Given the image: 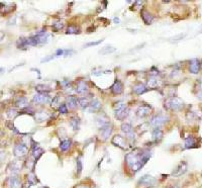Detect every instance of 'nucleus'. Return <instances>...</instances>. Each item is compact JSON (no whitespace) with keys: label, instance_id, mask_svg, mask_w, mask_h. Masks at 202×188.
<instances>
[{"label":"nucleus","instance_id":"f257e3e1","mask_svg":"<svg viewBox=\"0 0 202 188\" xmlns=\"http://www.w3.org/2000/svg\"><path fill=\"white\" fill-rule=\"evenodd\" d=\"M151 155L152 154L150 151L132 152V153L127 154L125 156V163L128 166V168L135 173L148 162Z\"/></svg>","mask_w":202,"mask_h":188},{"label":"nucleus","instance_id":"f03ea898","mask_svg":"<svg viewBox=\"0 0 202 188\" xmlns=\"http://www.w3.org/2000/svg\"><path fill=\"white\" fill-rule=\"evenodd\" d=\"M51 39V35L47 34L46 30H42L39 32L37 35H32L30 37H27V47H35V46H40V45H45L50 42Z\"/></svg>","mask_w":202,"mask_h":188},{"label":"nucleus","instance_id":"7ed1b4c3","mask_svg":"<svg viewBox=\"0 0 202 188\" xmlns=\"http://www.w3.org/2000/svg\"><path fill=\"white\" fill-rule=\"evenodd\" d=\"M183 105H184V102H183L181 98H179L177 96H172L165 101V106L169 110L179 111L182 109Z\"/></svg>","mask_w":202,"mask_h":188},{"label":"nucleus","instance_id":"20e7f679","mask_svg":"<svg viewBox=\"0 0 202 188\" xmlns=\"http://www.w3.org/2000/svg\"><path fill=\"white\" fill-rule=\"evenodd\" d=\"M168 120H169L168 115H166V114H164V113H158V114H155V115L151 118L150 125H151L154 128L161 127H163Z\"/></svg>","mask_w":202,"mask_h":188},{"label":"nucleus","instance_id":"39448f33","mask_svg":"<svg viewBox=\"0 0 202 188\" xmlns=\"http://www.w3.org/2000/svg\"><path fill=\"white\" fill-rule=\"evenodd\" d=\"M187 169H188V164H187L185 161L180 162V163L177 165V167L173 170L172 176L173 177H176V178L180 177V176L184 175L185 173L187 172Z\"/></svg>","mask_w":202,"mask_h":188},{"label":"nucleus","instance_id":"423d86ee","mask_svg":"<svg viewBox=\"0 0 202 188\" xmlns=\"http://www.w3.org/2000/svg\"><path fill=\"white\" fill-rule=\"evenodd\" d=\"M27 152H28L27 146L25 144H23V143H20V144L15 145V147H14V150H13L14 156L18 157V158L25 156V155L27 154Z\"/></svg>","mask_w":202,"mask_h":188},{"label":"nucleus","instance_id":"0eeeda50","mask_svg":"<svg viewBox=\"0 0 202 188\" xmlns=\"http://www.w3.org/2000/svg\"><path fill=\"white\" fill-rule=\"evenodd\" d=\"M111 143H112L114 146L118 147V148L122 149V150H125L127 148V140L124 139V138L122 137V135H116L114 137L112 138V140H111Z\"/></svg>","mask_w":202,"mask_h":188},{"label":"nucleus","instance_id":"6e6552de","mask_svg":"<svg viewBox=\"0 0 202 188\" xmlns=\"http://www.w3.org/2000/svg\"><path fill=\"white\" fill-rule=\"evenodd\" d=\"M152 110H153V108H152V106H150L149 104H142V105H141L139 108H137V115L141 118L147 117V116H149L150 114L152 113Z\"/></svg>","mask_w":202,"mask_h":188},{"label":"nucleus","instance_id":"1a4fd4ad","mask_svg":"<svg viewBox=\"0 0 202 188\" xmlns=\"http://www.w3.org/2000/svg\"><path fill=\"white\" fill-rule=\"evenodd\" d=\"M121 130H122L123 134H125L127 135V139L130 140V141H134L135 139L134 137V127H132V125H130V123H122L121 125Z\"/></svg>","mask_w":202,"mask_h":188},{"label":"nucleus","instance_id":"9d476101","mask_svg":"<svg viewBox=\"0 0 202 188\" xmlns=\"http://www.w3.org/2000/svg\"><path fill=\"white\" fill-rule=\"evenodd\" d=\"M201 69V63L198 59H192L189 62V71L192 74H198Z\"/></svg>","mask_w":202,"mask_h":188},{"label":"nucleus","instance_id":"9b49d317","mask_svg":"<svg viewBox=\"0 0 202 188\" xmlns=\"http://www.w3.org/2000/svg\"><path fill=\"white\" fill-rule=\"evenodd\" d=\"M89 91V85H88L87 81L85 80H79L77 82V86H76V92L79 94H86Z\"/></svg>","mask_w":202,"mask_h":188},{"label":"nucleus","instance_id":"f8f14e48","mask_svg":"<svg viewBox=\"0 0 202 188\" xmlns=\"http://www.w3.org/2000/svg\"><path fill=\"white\" fill-rule=\"evenodd\" d=\"M110 91L113 95H120L123 92V84L120 80H115L112 86L110 87Z\"/></svg>","mask_w":202,"mask_h":188},{"label":"nucleus","instance_id":"ddd939ff","mask_svg":"<svg viewBox=\"0 0 202 188\" xmlns=\"http://www.w3.org/2000/svg\"><path fill=\"white\" fill-rule=\"evenodd\" d=\"M112 130H113V128H112V125H111L110 123L101 127H100V135H101V138L103 140L109 139V137H110L111 134H112Z\"/></svg>","mask_w":202,"mask_h":188},{"label":"nucleus","instance_id":"4468645a","mask_svg":"<svg viewBox=\"0 0 202 188\" xmlns=\"http://www.w3.org/2000/svg\"><path fill=\"white\" fill-rule=\"evenodd\" d=\"M32 101L37 104H45L50 101V96L46 93H37L34 96Z\"/></svg>","mask_w":202,"mask_h":188},{"label":"nucleus","instance_id":"2eb2a0df","mask_svg":"<svg viewBox=\"0 0 202 188\" xmlns=\"http://www.w3.org/2000/svg\"><path fill=\"white\" fill-rule=\"evenodd\" d=\"M199 147V145H197V139L193 135H189L185 139L184 143V148L185 149H193Z\"/></svg>","mask_w":202,"mask_h":188},{"label":"nucleus","instance_id":"dca6fc26","mask_svg":"<svg viewBox=\"0 0 202 188\" xmlns=\"http://www.w3.org/2000/svg\"><path fill=\"white\" fill-rule=\"evenodd\" d=\"M141 17H142V21L144 22V24H147V25L152 24V22H153V20H154V16L152 15L148 10H142Z\"/></svg>","mask_w":202,"mask_h":188},{"label":"nucleus","instance_id":"f3484780","mask_svg":"<svg viewBox=\"0 0 202 188\" xmlns=\"http://www.w3.org/2000/svg\"><path fill=\"white\" fill-rule=\"evenodd\" d=\"M8 186L10 188H21L22 185H21V181L17 176H11L8 178Z\"/></svg>","mask_w":202,"mask_h":188},{"label":"nucleus","instance_id":"a211bd4d","mask_svg":"<svg viewBox=\"0 0 202 188\" xmlns=\"http://www.w3.org/2000/svg\"><path fill=\"white\" fill-rule=\"evenodd\" d=\"M101 102L99 99H92L91 101H90V104H89V110L91 111V112H96V111H99L101 109Z\"/></svg>","mask_w":202,"mask_h":188},{"label":"nucleus","instance_id":"6ab92c4d","mask_svg":"<svg viewBox=\"0 0 202 188\" xmlns=\"http://www.w3.org/2000/svg\"><path fill=\"white\" fill-rule=\"evenodd\" d=\"M156 180L154 179L152 176L150 175H144L142 176L141 178V180H139V184H142V185H146V186H152V185L155 183Z\"/></svg>","mask_w":202,"mask_h":188},{"label":"nucleus","instance_id":"aec40b11","mask_svg":"<svg viewBox=\"0 0 202 188\" xmlns=\"http://www.w3.org/2000/svg\"><path fill=\"white\" fill-rule=\"evenodd\" d=\"M152 137H153V140L155 142H160L164 137V132L162 130L161 127H156L153 130Z\"/></svg>","mask_w":202,"mask_h":188},{"label":"nucleus","instance_id":"412c9836","mask_svg":"<svg viewBox=\"0 0 202 188\" xmlns=\"http://www.w3.org/2000/svg\"><path fill=\"white\" fill-rule=\"evenodd\" d=\"M67 107L71 108V109H75L78 105V98L73 95H70V96L67 97V103H66Z\"/></svg>","mask_w":202,"mask_h":188},{"label":"nucleus","instance_id":"4be33fe9","mask_svg":"<svg viewBox=\"0 0 202 188\" xmlns=\"http://www.w3.org/2000/svg\"><path fill=\"white\" fill-rule=\"evenodd\" d=\"M15 106L20 109H23L28 106V99L24 96H20L17 98V100L15 101Z\"/></svg>","mask_w":202,"mask_h":188},{"label":"nucleus","instance_id":"5701e85b","mask_svg":"<svg viewBox=\"0 0 202 188\" xmlns=\"http://www.w3.org/2000/svg\"><path fill=\"white\" fill-rule=\"evenodd\" d=\"M147 91H148V88L142 83H137V84H135L134 86V92L137 95H142L146 93Z\"/></svg>","mask_w":202,"mask_h":188},{"label":"nucleus","instance_id":"b1692460","mask_svg":"<svg viewBox=\"0 0 202 188\" xmlns=\"http://www.w3.org/2000/svg\"><path fill=\"white\" fill-rule=\"evenodd\" d=\"M160 79L158 77V74H151L148 81V85L150 87H157L159 85Z\"/></svg>","mask_w":202,"mask_h":188},{"label":"nucleus","instance_id":"393cba45","mask_svg":"<svg viewBox=\"0 0 202 188\" xmlns=\"http://www.w3.org/2000/svg\"><path fill=\"white\" fill-rule=\"evenodd\" d=\"M129 111H130V109L129 107H127V108H124L123 110H121L119 111V112H117V113H115V117L117 118L118 120H125V118L127 117L128 116V114H129Z\"/></svg>","mask_w":202,"mask_h":188},{"label":"nucleus","instance_id":"a878e982","mask_svg":"<svg viewBox=\"0 0 202 188\" xmlns=\"http://www.w3.org/2000/svg\"><path fill=\"white\" fill-rule=\"evenodd\" d=\"M127 107V105L124 101H118V102H116L114 104V106H113V110H114V113H117Z\"/></svg>","mask_w":202,"mask_h":188},{"label":"nucleus","instance_id":"bb28decb","mask_svg":"<svg viewBox=\"0 0 202 188\" xmlns=\"http://www.w3.org/2000/svg\"><path fill=\"white\" fill-rule=\"evenodd\" d=\"M44 154V150L42 148H40V147H37V148L32 149V158L35 159V161L37 162L39 159L40 158V156Z\"/></svg>","mask_w":202,"mask_h":188},{"label":"nucleus","instance_id":"cd10ccee","mask_svg":"<svg viewBox=\"0 0 202 188\" xmlns=\"http://www.w3.org/2000/svg\"><path fill=\"white\" fill-rule=\"evenodd\" d=\"M80 118L78 117V116H74V117L71 118L70 120V125L71 127H72V128L74 130H79V127H80Z\"/></svg>","mask_w":202,"mask_h":188},{"label":"nucleus","instance_id":"c85d7f7f","mask_svg":"<svg viewBox=\"0 0 202 188\" xmlns=\"http://www.w3.org/2000/svg\"><path fill=\"white\" fill-rule=\"evenodd\" d=\"M89 104H90V101L87 97H81V98L78 99V105H79L81 108L85 109V108L89 107Z\"/></svg>","mask_w":202,"mask_h":188},{"label":"nucleus","instance_id":"c756f323","mask_svg":"<svg viewBox=\"0 0 202 188\" xmlns=\"http://www.w3.org/2000/svg\"><path fill=\"white\" fill-rule=\"evenodd\" d=\"M66 34H68V35H77V34H80V28L78 27L77 25L70 24L67 27V32H66Z\"/></svg>","mask_w":202,"mask_h":188},{"label":"nucleus","instance_id":"7c9ffc66","mask_svg":"<svg viewBox=\"0 0 202 188\" xmlns=\"http://www.w3.org/2000/svg\"><path fill=\"white\" fill-rule=\"evenodd\" d=\"M71 145H72V142H71V140H64L63 142H61L60 149L63 152H67L68 150L71 148Z\"/></svg>","mask_w":202,"mask_h":188},{"label":"nucleus","instance_id":"2f4dec72","mask_svg":"<svg viewBox=\"0 0 202 188\" xmlns=\"http://www.w3.org/2000/svg\"><path fill=\"white\" fill-rule=\"evenodd\" d=\"M10 166H11V171H12L13 173H18L21 170V164L18 160L12 162V163L10 164Z\"/></svg>","mask_w":202,"mask_h":188},{"label":"nucleus","instance_id":"473e14b6","mask_svg":"<svg viewBox=\"0 0 202 188\" xmlns=\"http://www.w3.org/2000/svg\"><path fill=\"white\" fill-rule=\"evenodd\" d=\"M64 27H65V22H64L63 20H58L55 23H53V30H54V32H60L61 30H63Z\"/></svg>","mask_w":202,"mask_h":188},{"label":"nucleus","instance_id":"72a5a7b5","mask_svg":"<svg viewBox=\"0 0 202 188\" xmlns=\"http://www.w3.org/2000/svg\"><path fill=\"white\" fill-rule=\"evenodd\" d=\"M116 51L115 48L113 47H104L103 49H101L100 51H99V54L101 55H108V54H112L114 53Z\"/></svg>","mask_w":202,"mask_h":188},{"label":"nucleus","instance_id":"f704fd0d","mask_svg":"<svg viewBox=\"0 0 202 188\" xmlns=\"http://www.w3.org/2000/svg\"><path fill=\"white\" fill-rule=\"evenodd\" d=\"M35 90H37L39 93H46L47 94V92H50V90L47 86H45V85H37V86H35Z\"/></svg>","mask_w":202,"mask_h":188},{"label":"nucleus","instance_id":"c9c22d12","mask_svg":"<svg viewBox=\"0 0 202 188\" xmlns=\"http://www.w3.org/2000/svg\"><path fill=\"white\" fill-rule=\"evenodd\" d=\"M59 111H60L62 114H67L68 113V107H67V105H66V103L60 104V106H59Z\"/></svg>","mask_w":202,"mask_h":188},{"label":"nucleus","instance_id":"e433bc0d","mask_svg":"<svg viewBox=\"0 0 202 188\" xmlns=\"http://www.w3.org/2000/svg\"><path fill=\"white\" fill-rule=\"evenodd\" d=\"M82 169H83V164H82V160L80 158L77 159V174L80 175L81 172H82Z\"/></svg>","mask_w":202,"mask_h":188},{"label":"nucleus","instance_id":"4c0bfd02","mask_svg":"<svg viewBox=\"0 0 202 188\" xmlns=\"http://www.w3.org/2000/svg\"><path fill=\"white\" fill-rule=\"evenodd\" d=\"M185 34H180V35H175V37H171V40H173V42H177V40H183L185 37Z\"/></svg>","mask_w":202,"mask_h":188},{"label":"nucleus","instance_id":"58836bf2","mask_svg":"<svg viewBox=\"0 0 202 188\" xmlns=\"http://www.w3.org/2000/svg\"><path fill=\"white\" fill-rule=\"evenodd\" d=\"M102 42H103V40H97V42H88V44L85 45V47L89 48V47H92V46H98V45L101 44Z\"/></svg>","mask_w":202,"mask_h":188},{"label":"nucleus","instance_id":"ea45409f","mask_svg":"<svg viewBox=\"0 0 202 188\" xmlns=\"http://www.w3.org/2000/svg\"><path fill=\"white\" fill-rule=\"evenodd\" d=\"M61 86L64 88V89H67L71 86V82L69 80H63L61 82Z\"/></svg>","mask_w":202,"mask_h":188},{"label":"nucleus","instance_id":"a19ab883","mask_svg":"<svg viewBox=\"0 0 202 188\" xmlns=\"http://www.w3.org/2000/svg\"><path fill=\"white\" fill-rule=\"evenodd\" d=\"M74 188H89L87 186V185H84V184H80V185H77V186H75Z\"/></svg>","mask_w":202,"mask_h":188},{"label":"nucleus","instance_id":"79ce46f5","mask_svg":"<svg viewBox=\"0 0 202 188\" xmlns=\"http://www.w3.org/2000/svg\"><path fill=\"white\" fill-rule=\"evenodd\" d=\"M4 37H5V34H4V32H0V42H1V40L4 39Z\"/></svg>","mask_w":202,"mask_h":188},{"label":"nucleus","instance_id":"37998d69","mask_svg":"<svg viewBox=\"0 0 202 188\" xmlns=\"http://www.w3.org/2000/svg\"><path fill=\"white\" fill-rule=\"evenodd\" d=\"M113 20H114V22H115V23H119V18L115 17V18H114V19H113Z\"/></svg>","mask_w":202,"mask_h":188},{"label":"nucleus","instance_id":"c03bdc74","mask_svg":"<svg viewBox=\"0 0 202 188\" xmlns=\"http://www.w3.org/2000/svg\"><path fill=\"white\" fill-rule=\"evenodd\" d=\"M169 188H179V187H178L177 185H172V186H170Z\"/></svg>","mask_w":202,"mask_h":188},{"label":"nucleus","instance_id":"a18cd8bd","mask_svg":"<svg viewBox=\"0 0 202 188\" xmlns=\"http://www.w3.org/2000/svg\"><path fill=\"white\" fill-rule=\"evenodd\" d=\"M42 188H47V187H42Z\"/></svg>","mask_w":202,"mask_h":188}]
</instances>
